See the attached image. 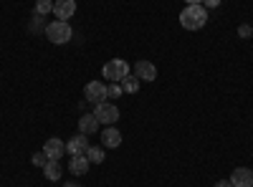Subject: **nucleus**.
I'll return each instance as SVG.
<instances>
[{"label": "nucleus", "instance_id": "f3484780", "mask_svg": "<svg viewBox=\"0 0 253 187\" xmlns=\"http://www.w3.org/2000/svg\"><path fill=\"white\" fill-rule=\"evenodd\" d=\"M86 157H89L91 164H101V162H104V150H101V147H89V150H86Z\"/></svg>", "mask_w": 253, "mask_h": 187}, {"label": "nucleus", "instance_id": "412c9836", "mask_svg": "<svg viewBox=\"0 0 253 187\" xmlns=\"http://www.w3.org/2000/svg\"><path fill=\"white\" fill-rule=\"evenodd\" d=\"M220 3H223V0H203V5H205L208 10H210V8H218Z\"/></svg>", "mask_w": 253, "mask_h": 187}, {"label": "nucleus", "instance_id": "39448f33", "mask_svg": "<svg viewBox=\"0 0 253 187\" xmlns=\"http://www.w3.org/2000/svg\"><path fill=\"white\" fill-rule=\"evenodd\" d=\"M84 96H86V101H91L94 107L101 101H107V84H101V81H89L86 89H84Z\"/></svg>", "mask_w": 253, "mask_h": 187}, {"label": "nucleus", "instance_id": "a211bd4d", "mask_svg": "<svg viewBox=\"0 0 253 187\" xmlns=\"http://www.w3.org/2000/svg\"><path fill=\"white\" fill-rule=\"evenodd\" d=\"M122 94H124V91H122L119 84H109V86H107V99H119Z\"/></svg>", "mask_w": 253, "mask_h": 187}, {"label": "nucleus", "instance_id": "ddd939ff", "mask_svg": "<svg viewBox=\"0 0 253 187\" xmlns=\"http://www.w3.org/2000/svg\"><path fill=\"white\" fill-rule=\"evenodd\" d=\"M99 127H101V124H99V119L94 116V112H91V114H84V116L79 119V132L86 134V137H89V134H96Z\"/></svg>", "mask_w": 253, "mask_h": 187}, {"label": "nucleus", "instance_id": "20e7f679", "mask_svg": "<svg viewBox=\"0 0 253 187\" xmlns=\"http://www.w3.org/2000/svg\"><path fill=\"white\" fill-rule=\"evenodd\" d=\"M94 116L99 119V124H104V127H112V124L119 121V107L107 99V101H101L94 107Z\"/></svg>", "mask_w": 253, "mask_h": 187}, {"label": "nucleus", "instance_id": "f03ea898", "mask_svg": "<svg viewBox=\"0 0 253 187\" xmlns=\"http://www.w3.org/2000/svg\"><path fill=\"white\" fill-rule=\"evenodd\" d=\"M101 74L107 76L109 84H119L124 76L132 74V69H129V64H126L124 58H112V61H107V64L101 66Z\"/></svg>", "mask_w": 253, "mask_h": 187}, {"label": "nucleus", "instance_id": "5701e85b", "mask_svg": "<svg viewBox=\"0 0 253 187\" xmlns=\"http://www.w3.org/2000/svg\"><path fill=\"white\" fill-rule=\"evenodd\" d=\"M187 5H203V0H185Z\"/></svg>", "mask_w": 253, "mask_h": 187}, {"label": "nucleus", "instance_id": "9d476101", "mask_svg": "<svg viewBox=\"0 0 253 187\" xmlns=\"http://www.w3.org/2000/svg\"><path fill=\"white\" fill-rule=\"evenodd\" d=\"M230 185H233V187H253V170L236 167L233 175H230Z\"/></svg>", "mask_w": 253, "mask_h": 187}, {"label": "nucleus", "instance_id": "dca6fc26", "mask_svg": "<svg viewBox=\"0 0 253 187\" xmlns=\"http://www.w3.org/2000/svg\"><path fill=\"white\" fill-rule=\"evenodd\" d=\"M48 13H53V0H36V15L43 18Z\"/></svg>", "mask_w": 253, "mask_h": 187}, {"label": "nucleus", "instance_id": "0eeeda50", "mask_svg": "<svg viewBox=\"0 0 253 187\" xmlns=\"http://www.w3.org/2000/svg\"><path fill=\"white\" fill-rule=\"evenodd\" d=\"M91 147V144H89V137L86 134H74L69 142H66V152L71 154V157H76V154H86V150Z\"/></svg>", "mask_w": 253, "mask_h": 187}, {"label": "nucleus", "instance_id": "6e6552de", "mask_svg": "<svg viewBox=\"0 0 253 187\" xmlns=\"http://www.w3.org/2000/svg\"><path fill=\"white\" fill-rule=\"evenodd\" d=\"M132 74H134L139 81H155V78H157V66L150 64V61H137L134 69H132Z\"/></svg>", "mask_w": 253, "mask_h": 187}, {"label": "nucleus", "instance_id": "f8f14e48", "mask_svg": "<svg viewBox=\"0 0 253 187\" xmlns=\"http://www.w3.org/2000/svg\"><path fill=\"white\" fill-rule=\"evenodd\" d=\"M89 167H91V162H89V157L86 154H76V157H71L69 159V172L71 175H86L89 172Z\"/></svg>", "mask_w": 253, "mask_h": 187}, {"label": "nucleus", "instance_id": "4468645a", "mask_svg": "<svg viewBox=\"0 0 253 187\" xmlns=\"http://www.w3.org/2000/svg\"><path fill=\"white\" fill-rule=\"evenodd\" d=\"M43 175H46L51 182H58V180H61V175H63L61 162H58V159H48V162H46V167H43Z\"/></svg>", "mask_w": 253, "mask_h": 187}, {"label": "nucleus", "instance_id": "9b49d317", "mask_svg": "<svg viewBox=\"0 0 253 187\" xmlns=\"http://www.w3.org/2000/svg\"><path fill=\"white\" fill-rule=\"evenodd\" d=\"M101 144H104V147H107V150H117L119 144H122V132H119V129L114 127V124H112V127H107V129L101 132Z\"/></svg>", "mask_w": 253, "mask_h": 187}, {"label": "nucleus", "instance_id": "423d86ee", "mask_svg": "<svg viewBox=\"0 0 253 187\" xmlns=\"http://www.w3.org/2000/svg\"><path fill=\"white\" fill-rule=\"evenodd\" d=\"M74 13H76V0H53V15H56V20H69L74 18Z\"/></svg>", "mask_w": 253, "mask_h": 187}, {"label": "nucleus", "instance_id": "f257e3e1", "mask_svg": "<svg viewBox=\"0 0 253 187\" xmlns=\"http://www.w3.org/2000/svg\"><path fill=\"white\" fill-rule=\"evenodd\" d=\"M208 23V8L205 5H185L180 13V26L187 31H200Z\"/></svg>", "mask_w": 253, "mask_h": 187}, {"label": "nucleus", "instance_id": "4be33fe9", "mask_svg": "<svg viewBox=\"0 0 253 187\" xmlns=\"http://www.w3.org/2000/svg\"><path fill=\"white\" fill-rule=\"evenodd\" d=\"M215 187H233V185H230V180H220Z\"/></svg>", "mask_w": 253, "mask_h": 187}, {"label": "nucleus", "instance_id": "7ed1b4c3", "mask_svg": "<svg viewBox=\"0 0 253 187\" xmlns=\"http://www.w3.org/2000/svg\"><path fill=\"white\" fill-rule=\"evenodd\" d=\"M71 36H74V31H71V26L66 23V20H53V23L46 26V38L51 40V43H56V46L69 43Z\"/></svg>", "mask_w": 253, "mask_h": 187}, {"label": "nucleus", "instance_id": "2eb2a0df", "mask_svg": "<svg viewBox=\"0 0 253 187\" xmlns=\"http://www.w3.org/2000/svg\"><path fill=\"white\" fill-rule=\"evenodd\" d=\"M139 84H142V81H139L134 74L124 76V78L119 81V86H122V91H124V94H137V91H139Z\"/></svg>", "mask_w": 253, "mask_h": 187}, {"label": "nucleus", "instance_id": "6ab92c4d", "mask_svg": "<svg viewBox=\"0 0 253 187\" xmlns=\"http://www.w3.org/2000/svg\"><path fill=\"white\" fill-rule=\"evenodd\" d=\"M46 162H48L46 152H36L33 154V164H36V167H46Z\"/></svg>", "mask_w": 253, "mask_h": 187}, {"label": "nucleus", "instance_id": "aec40b11", "mask_svg": "<svg viewBox=\"0 0 253 187\" xmlns=\"http://www.w3.org/2000/svg\"><path fill=\"white\" fill-rule=\"evenodd\" d=\"M238 36H241V38H251V36H253V26H246V23L238 26Z\"/></svg>", "mask_w": 253, "mask_h": 187}, {"label": "nucleus", "instance_id": "1a4fd4ad", "mask_svg": "<svg viewBox=\"0 0 253 187\" xmlns=\"http://www.w3.org/2000/svg\"><path fill=\"white\" fill-rule=\"evenodd\" d=\"M43 152H46L48 159H58V162H61V157L66 154V144H63L58 137H51V139H46V144H43Z\"/></svg>", "mask_w": 253, "mask_h": 187}, {"label": "nucleus", "instance_id": "b1692460", "mask_svg": "<svg viewBox=\"0 0 253 187\" xmlns=\"http://www.w3.org/2000/svg\"><path fill=\"white\" fill-rule=\"evenodd\" d=\"M63 187H81V185H79V182H66Z\"/></svg>", "mask_w": 253, "mask_h": 187}]
</instances>
